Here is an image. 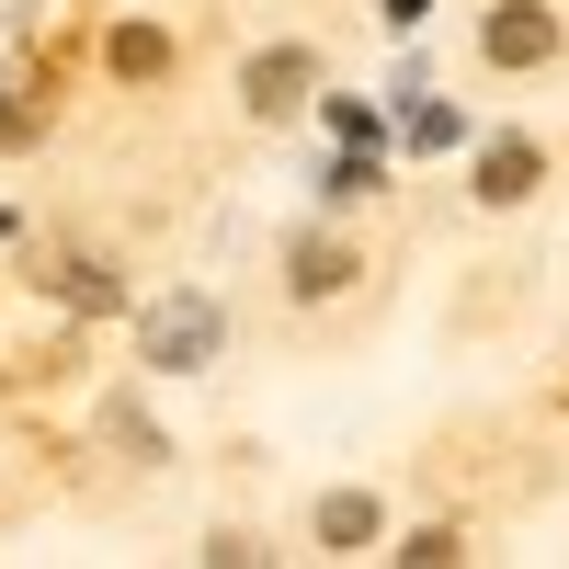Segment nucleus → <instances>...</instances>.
Returning <instances> with one entry per match:
<instances>
[{"instance_id":"nucleus-7","label":"nucleus","mask_w":569,"mask_h":569,"mask_svg":"<svg viewBox=\"0 0 569 569\" xmlns=\"http://www.w3.org/2000/svg\"><path fill=\"white\" fill-rule=\"evenodd\" d=\"M399 558H433V569H445V558H467V536H456V525H421V536H410Z\"/></svg>"},{"instance_id":"nucleus-1","label":"nucleus","mask_w":569,"mask_h":569,"mask_svg":"<svg viewBox=\"0 0 569 569\" xmlns=\"http://www.w3.org/2000/svg\"><path fill=\"white\" fill-rule=\"evenodd\" d=\"M217 330H228V319H217L206 297H160L149 319H137V342H149L160 376H206V365H217Z\"/></svg>"},{"instance_id":"nucleus-2","label":"nucleus","mask_w":569,"mask_h":569,"mask_svg":"<svg viewBox=\"0 0 569 569\" xmlns=\"http://www.w3.org/2000/svg\"><path fill=\"white\" fill-rule=\"evenodd\" d=\"M479 46H490V69H536V58H558V12L547 0H501Z\"/></svg>"},{"instance_id":"nucleus-4","label":"nucleus","mask_w":569,"mask_h":569,"mask_svg":"<svg viewBox=\"0 0 569 569\" xmlns=\"http://www.w3.org/2000/svg\"><path fill=\"white\" fill-rule=\"evenodd\" d=\"M536 171H547L536 137H490V149H479V206H525V194H536Z\"/></svg>"},{"instance_id":"nucleus-3","label":"nucleus","mask_w":569,"mask_h":569,"mask_svg":"<svg viewBox=\"0 0 569 569\" xmlns=\"http://www.w3.org/2000/svg\"><path fill=\"white\" fill-rule=\"evenodd\" d=\"M308 80H319L308 46H262V58L240 69V103H251V114H297V103H308Z\"/></svg>"},{"instance_id":"nucleus-6","label":"nucleus","mask_w":569,"mask_h":569,"mask_svg":"<svg viewBox=\"0 0 569 569\" xmlns=\"http://www.w3.org/2000/svg\"><path fill=\"white\" fill-rule=\"evenodd\" d=\"M376 536H388L376 490H330V501H319V547H342V558H353V547H376Z\"/></svg>"},{"instance_id":"nucleus-5","label":"nucleus","mask_w":569,"mask_h":569,"mask_svg":"<svg viewBox=\"0 0 569 569\" xmlns=\"http://www.w3.org/2000/svg\"><path fill=\"white\" fill-rule=\"evenodd\" d=\"M342 284H353V251L342 240H297V251H284V297H342Z\"/></svg>"}]
</instances>
